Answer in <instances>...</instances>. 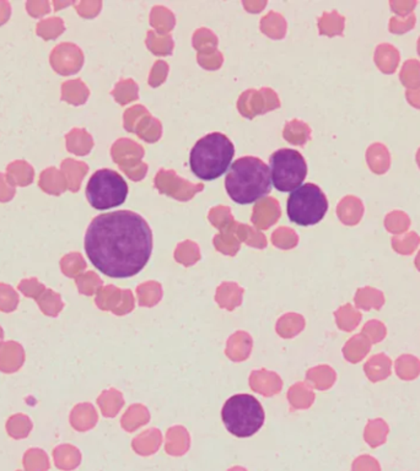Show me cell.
<instances>
[{
    "label": "cell",
    "instance_id": "cell-1",
    "mask_svg": "<svg viewBox=\"0 0 420 471\" xmlns=\"http://www.w3.org/2000/svg\"><path fill=\"white\" fill-rule=\"evenodd\" d=\"M84 243L88 260L99 271L113 279H128L149 262L153 232L140 215L120 210L96 216Z\"/></svg>",
    "mask_w": 420,
    "mask_h": 471
},
{
    "label": "cell",
    "instance_id": "cell-2",
    "mask_svg": "<svg viewBox=\"0 0 420 471\" xmlns=\"http://www.w3.org/2000/svg\"><path fill=\"white\" fill-rule=\"evenodd\" d=\"M225 189L227 195L236 204L256 203L271 193L269 167L258 157H240L230 166L225 178Z\"/></svg>",
    "mask_w": 420,
    "mask_h": 471
},
{
    "label": "cell",
    "instance_id": "cell-3",
    "mask_svg": "<svg viewBox=\"0 0 420 471\" xmlns=\"http://www.w3.org/2000/svg\"><path fill=\"white\" fill-rule=\"evenodd\" d=\"M235 148L231 140L221 133H210L199 139L189 155V166L195 177L214 181L231 166Z\"/></svg>",
    "mask_w": 420,
    "mask_h": 471
},
{
    "label": "cell",
    "instance_id": "cell-4",
    "mask_svg": "<svg viewBox=\"0 0 420 471\" xmlns=\"http://www.w3.org/2000/svg\"><path fill=\"white\" fill-rule=\"evenodd\" d=\"M221 419L227 431L238 439H249L265 423L263 406L254 395H233L221 410Z\"/></svg>",
    "mask_w": 420,
    "mask_h": 471
},
{
    "label": "cell",
    "instance_id": "cell-5",
    "mask_svg": "<svg viewBox=\"0 0 420 471\" xmlns=\"http://www.w3.org/2000/svg\"><path fill=\"white\" fill-rule=\"evenodd\" d=\"M328 211V200L320 186L306 183L290 193L287 198V218L298 226L318 224Z\"/></svg>",
    "mask_w": 420,
    "mask_h": 471
},
{
    "label": "cell",
    "instance_id": "cell-6",
    "mask_svg": "<svg viewBox=\"0 0 420 471\" xmlns=\"http://www.w3.org/2000/svg\"><path fill=\"white\" fill-rule=\"evenodd\" d=\"M128 197V184L118 172L113 170H99L91 175L86 186V198L96 210L121 206Z\"/></svg>",
    "mask_w": 420,
    "mask_h": 471
},
{
    "label": "cell",
    "instance_id": "cell-7",
    "mask_svg": "<svg viewBox=\"0 0 420 471\" xmlns=\"http://www.w3.org/2000/svg\"><path fill=\"white\" fill-rule=\"evenodd\" d=\"M271 184L282 193L293 192L303 186L307 175L304 156L294 148L276 150L271 156Z\"/></svg>",
    "mask_w": 420,
    "mask_h": 471
},
{
    "label": "cell",
    "instance_id": "cell-8",
    "mask_svg": "<svg viewBox=\"0 0 420 471\" xmlns=\"http://www.w3.org/2000/svg\"><path fill=\"white\" fill-rule=\"evenodd\" d=\"M50 63L55 73L61 75H70L80 69L83 64V55L74 44H58L50 53Z\"/></svg>",
    "mask_w": 420,
    "mask_h": 471
},
{
    "label": "cell",
    "instance_id": "cell-9",
    "mask_svg": "<svg viewBox=\"0 0 420 471\" xmlns=\"http://www.w3.org/2000/svg\"><path fill=\"white\" fill-rule=\"evenodd\" d=\"M365 374L372 383L388 378L392 373V361L386 354H377L365 363Z\"/></svg>",
    "mask_w": 420,
    "mask_h": 471
},
{
    "label": "cell",
    "instance_id": "cell-10",
    "mask_svg": "<svg viewBox=\"0 0 420 471\" xmlns=\"http://www.w3.org/2000/svg\"><path fill=\"white\" fill-rule=\"evenodd\" d=\"M6 178L14 186H28L33 182L35 170L26 161L17 160L8 164Z\"/></svg>",
    "mask_w": 420,
    "mask_h": 471
},
{
    "label": "cell",
    "instance_id": "cell-11",
    "mask_svg": "<svg viewBox=\"0 0 420 471\" xmlns=\"http://www.w3.org/2000/svg\"><path fill=\"white\" fill-rule=\"evenodd\" d=\"M39 186L50 195H61L66 189V183L61 171L48 167L39 175Z\"/></svg>",
    "mask_w": 420,
    "mask_h": 471
},
{
    "label": "cell",
    "instance_id": "cell-12",
    "mask_svg": "<svg viewBox=\"0 0 420 471\" xmlns=\"http://www.w3.org/2000/svg\"><path fill=\"white\" fill-rule=\"evenodd\" d=\"M355 305L363 311H371V309L380 311L385 305L383 292L370 286L359 289L355 296Z\"/></svg>",
    "mask_w": 420,
    "mask_h": 471
},
{
    "label": "cell",
    "instance_id": "cell-13",
    "mask_svg": "<svg viewBox=\"0 0 420 471\" xmlns=\"http://www.w3.org/2000/svg\"><path fill=\"white\" fill-rule=\"evenodd\" d=\"M388 433H390V427L387 422L382 419H374L368 422L365 427V442L369 444L371 448H377L382 444L386 443Z\"/></svg>",
    "mask_w": 420,
    "mask_h": 471
},
{
    "label": "cell",
    "instance_id": "cell-14",
    "mask_svg": "<svg viewBox=\"0 0 420 471\" xmlns=\"http://www.w3.org/2000/svg\"><path fill=\"white\" fill-rule=\"evenodd\" d=\"M394 371L402 381H414L420 376V360L413 355H402L394 362Z\"/></svg>",
    "mask_w": 420,
    "mask_h": 471
},
{
    "label": "cell",
    "instance_id": "cell-15",
    "mask_svg": "<svg viewBox=\"0 0 420 471\" xmlns=\"http://www.w3.org/2000/svg\"><path fill=\"white\" fill-rule=\"evenodd\" d=\"M371 344L363 335H356L349 340L344 347V356L352 363H358L369 355Z\"/></svg>",
    "mask_w": 420,
    "mask_h": 471
},
{
    "label": "cell",
    "instance_id": "cell-16",
    "mask_svg": "<svg viewBox=\"0 0 420 471\" xmlns=\"http://www.w3.org/2000/svg\"><path fill=\"white\" fill-rule=\"evenodd\" d=\"M64 32V23L59 17L44 19L37 23L36 33L44 41H52Z\"/></svg>",
    "mask_w": 420,
    "mask_h": 471
},
{
    "label": "cell",
    "instance_id": "cell-17",
    "mask_svg": "<svg viewBox=\"0 0 420 471\" xmlns=\"http://www.w3.org/2000/svg\"><path fill=\"white\" fill-rule=\"evenodd\" d=\"M85 167H86L85 164H77L73 160H66L61 162V172L68 180V188L73 192L79 189V184L83 178Z\"/></svg>",
    "mask_w": 420,
    "mask_h": 471
},
{
    "label": "cell",
    "instance_id": "cell-18",
    "mask_svg": "<svg viewBox=\"0 0 420 471\" xmlns=\"http://www.w3.org/2000/svg\"><path fill=\"white\" fill-rule=\"evenodd\" d=\"M387 150L383 145L380 144H375L369 148L368 151V162L370 164V169L375 171L376 173H383L386 172L390 164V159H388V154L383 155Z\"/></svg>",
    "mask_w": 420,
    "mask_h": 471
},
{
    "label": "cell",
    "instance_id": "cell-19",
    "mask_svg": "<svg viewBox=\"0 0 420 471\" xmlns=\"http://www.w3.org/2000/svg\"><path fill=\"white\" fill-rule=\"evenodd\" d=\"M419 243V236L417 235L415 232L394 236L392 238L393 249L402 256L412 254L418 248Z\"/></svg>",
    "mask_w": 420,
    "mask_h": 471
},
{
    "label": "cell",
    "instance_id": "cell-20",
    "mask_svg": "<svg viewBox=\"0 0 420 471\" xmlns=\"http://www.w3.org/2000/svg\"><path fill=\"white\" fill-rule=\"evenodd\" d=\"M80 81L72 80L61 85V99L73 104H83L85 101V90Z\"/></svg>",
    "mask_w": 420,
    "mask_h": 471
},
{
    "label": "cell",
    "instance_id": "cell-21",
    "mask_svg": "<svg viewBox=\"0 0 420 471\" xmlns=\"http://www.w3.org/2000/svg\"><path fill=\"white\" fill-rule=\"evenodd\" d=\"M361 334L366 339L369 340L371 345H376V344L381 343L382 340L386 338V325L382 323L381 320L371 319V320H368L366 324H365Z\"/></svg>",
    "mask_w": 420,
    "mask_h": 471
},
{
    "label": "cell",
    "instance_id": "cell-22",
    "mask_svg": "<svg viewBox=\"0 0 420 471\" xmlns=\"http://www.w3.org/2000/svg\"><path fill=\"white\" fill-rule=\"evenodd\" d=\"M337 319L341 328L347 331H352L359 325L361 314L348 305L337 313Z\"/></svg>",
    "mask_w": 420,
    "mask_h": 471
},
{
    "label": "cell",
    "instance_id": "cell-23",
    "mask_svg": "<svg viewBox=\"0 0 420 471\" xmlns=\"http://www.w3.org/2000/svg\"><path fill=\"white\" fill-rule=\"evenodd\" d=\"M385 225H386L387 231H390L393 235L402 233L409 227L408 216L401 211H394L387 215Z\"/></svg>",
    "mask_w": 420,
    "mask_h": 471
},
{
    "label": "cell",
    "instance_id": "cell-24",
    "mask_svg": "<svg viewBox=\"0 0 420 471\" xmlns=\"http://www.w3.org/2000/svg\"><path fill=\"white\" fill-rule=\"evenodd\" d=\"M85 134L80 131H73L66 135V148L74 154L83 155L86 151V148L83 145V139Z\"/></svg>",
    "mask_w": 420,
    "mask_h": 471
},
{
    "label": "cell",
    "instance_id": "cell-25",
    "mask_svg": "<svg viewBox=\"0 0 420 471\" xmlns=\"http://www.w3.org/2000/svg\"><path fill=\"white\" fill-rule=\"evenodd\" d=\"M353 471H381V466L374 456L361 455L354 461Z\"/></svg>",
    "mask_w": 420,
    "mask_h": 471
},
{
    "label": "cell",
    "instance_id": "cell-26",
    "mask_svg": "<svg viewBox=\"0 0 420 471\" xmlns=\"http://www.w3.org/2000/svg\"><path fill=\"white\" fill-rule=\"evenodd\" d=\"M52 3L47 0H31L26 3V10L32 17H42L50 11Z\"/></svg>",
    "mask_w": 420,
    "mask_h": 471
},
{
    "label": "cell",
    "instance_id": "cell-27",
    "mask_svg": "<svg viewBox=\"0 0 420 471\" xmlns=\"http://www.w3.org/2000/svg\"><path fill=\"white\" fill-rule=\"evenodd\" d=\"M17 189L8 181L6 175L0 173V203H8L15 197Z\"/></svg>",
    "mask_w": 420,
    "mask_h": 471
},
{
    "label": "cell",
    "instance_id": "cell-28",
    "mask_svg": "<svg viewBox=\"0 0 420 471\" xmlns=\"http://www.w3.org/2000/svg\"><path fill=\"white\" fill-rule=\"evenodd\" d=\"M11 6L9 1L0 0V26L4 25L10 19Z\"/></svg>",
    "mask_w": 420,
    "mask_h": 471
},
{
    "label": "cell",
    "instance_id": "cell-29",
    "mask_svg": "<svg viewBox=\"0 0 420 471\" xmlns=\"http://www.w3.org/2000/svg\"><path fill=\"white\" fill-rule=\"evenodd\" d=\"M66 6V3H59V1H53V3H52V6H55V11L61 10V8Z\"/></svg>",
    "mask_w": 420,
    "mask_h": 471
},
{
    "label": "cell",
    "instance_id": "cell-30",
    "mask_svg": "<svg viewBox=\"0 0 420 471\" xmlns=\"http://www.w3.org/2000/svg\"><path fill=\"white\" fill-rule=\"evenodd\" d=\"M415 267H417V269L420 271V252L418 253V256L415 258Z\"/></svg>",
    "mask_w": 420,
    "mask_h": 471
}]
</instances>
